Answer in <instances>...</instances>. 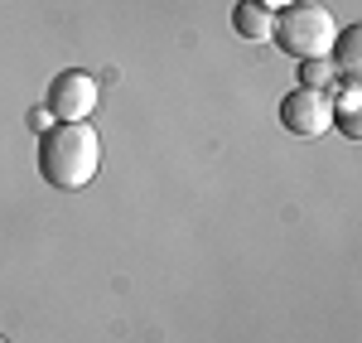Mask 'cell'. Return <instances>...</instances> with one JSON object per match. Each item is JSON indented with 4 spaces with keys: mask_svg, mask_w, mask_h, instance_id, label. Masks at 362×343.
Segmentation results:
<instances>
[{
    "mask_svg": "<svg viewBox=\"0 0 362 343\" xmlns=\"http://www.w3.org/2000/svg\"><path fill=\"white\" fill-rule=\"evenodd\" d=\"M102 170V136L87 121H58L39 136V174L54 189H87Z\"/></svg>",
    "mask_w": 362,
    "mask_h": 343,
    "instance_id": "obj_1",
    "label": "cell"
},
{
    "mask_svg": "<svg viewBox=\"0 0 362 343\" xmlns=\"http://www.w3.org/2000/svg\"><path fill=\"white\" fill-rule=\"evenodd\" d=\"M334 34H338L334 15L324 5H309V0H295V5L276 10V29H271V39L290 58H329Z\"/></svg>",
    "mask_w": 362,
    "mask_h": 343,
    "instance_id": "obj_2",
    "label": "cell"
},
{
    "mask_svg": "<svg viewBox=\"0 0 362 343\" xmlns=\"http://www.w3.org/2000/svg\"><path fill=\"white\" fill-rule=\"evenodd\" d=\"M280 126L290 131V136H324L329 126H334V107H329V92H314V87H295V92H285V102H280Z\"/></svg>",
    "mask_w": 362,
    "mask_h": 343,
    "instance_id": "obj_3",
    "label": "cell"
},
{
    "mask_svg": "<svg viewBox=\"0 0 362 343\" xmlns=\"http://www.w3.org/2000/svg\"><path fill=\"white\" fill-rule=\"evenodd\" d=\"M44 107H49V116H58V121H87L92 107H97V78H92V73H78V68L58 73L54 83H49Z\"/></svg>",
    "mask_w": 362,
    "mask_h": 343,
    "instance_id": "obj_4",
    "label": "cell"
},
{
    "mask_svg": "<svg viewBox=\"0 0 362 343\" xmlns=\"http://www.w3.org/2000/svg\"><path fill=\"white\" fill-rule=\"evenodd\" d=\"M329 58H334V68H338L343 83H358V73H362V29L358 25L338 29L334 44H329Z\"/></svg>",
    "mask_w": 362,
    "mask_h": 343,
    "instance_id": "obj_5",
    "label": "cell"
},
{
    "mask_svg": "<svg viewBox=\"0 0 362 343\" xmlns=\"http://www.w3.org/2000/svg\"><path fill=\"white\" fill-rule=\"evenodd\" d=\"M232 29H237L247 44H266L271 29H276V15H271L266 5H256V0H242V5L232 10Z\"/></svg>",
    "mask_w": 362,
    "mask_h": 343,
    "instance_id": "obj_6",
    "label": "cell"
},
{
    "mask_svg": "<svg viewBox=\"0 0 362 343\" xmlns=\"http://www.w3.org/2000/svg\"><path fill=\"white\" fill-rule=\"evenodd\" d=\"M358 102H362V87L358 83H338L329 92V107H334V126L348 136V141H358L362 126H358Z\"/></svg>",
    "mask_w": 362,
    "mask_h": 343,
    "instance_id": "obj_7",
    "label": "cell"
},
{
    "mask_svg": "<svg viewBox=\"0 0 362 343\" xmlns=\"http://www.w3.org/2000/svg\"><path fill=\"white\" fill-rule=\"evenodd\" d=\"M300 87H314V92H334V87H338L334 58H300Z\"/></svg>",
    "mask_w": 362,
    "mask_h": 343,
    "instance_id": "obj_8",
    "label": "cell"
},
{
    "mask_svg": "<svg viewBox=\"0 0 362 343\" xmlns=\"http://www.w3.org/2000/svg\"><path fill=\"white\" fill-rule=\"evenodd\" d=\"M29 126H34V131H49V126H54L49 107H34V112H29Z\"/></svg>",
    "mask_w": 362,
    "mask_h": 343,
    "instance_id": "obj_9",
    "label": "cell"
},
{
    "mask_svg": "<svg viewBox=\"0 0 362 343\" xmlns=\"http://www.w3.org/2000/svg\"><path fill=\"white\" fill-rule=\"evenodd\" d=\"M256 5H266V10L276 15V10H285V5H295V0H256Z\"/></svg>",
    "mask_w": 362,
    "mask_h": 343,
    "instance_id": "obj_10",
    "label": "cell"
},
{
    "mask_svg": "<svg viewBox=\"0 0 362 343\" xmlns=\"http://www.w3.org/2000/svg\"><path fill=\"white\" fill-rule=\"evenodd\" d=\"M0 343H5V339H0Z\"/></svg>",
    "mask_w": 362,
    "mask_h": 343,
    "instance_id": "obj_11",
    "label": "cell"
}]
</instances>
